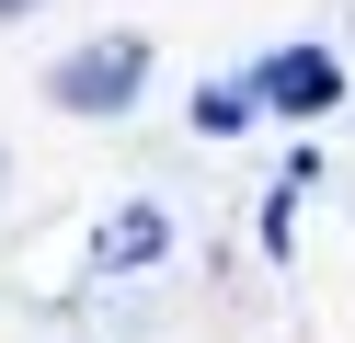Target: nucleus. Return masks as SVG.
Instances as JSON below:
<instances>
[{"instance_id":"nucleus-1","label":"nucleus","mask_w":355,"mask_h":343,"mask_svg":"<svg viewBox=\"0 0 355 343\" xmlns=\"http://www.w3.org/2000/svg\"><path fill=\"white\" fill-rule=\"evenodd\" d=\"M138 91H149V35H92V46H69V58L46 69L58 114H126Z\"/></svg>"},{"instance_id":"nucleus-2","label":"nucleus","mask_w":355,"mask_h":343,"mask_svg":"<svg viewBox=\"0 0 355 343\" xmlns=\"http://www.w3.org/2000/svg\"><path fill=\"white\" fill-rule=\"evenodd\" d=\"M252 80H263V103H275V114H332V103H344V69H332L321 46H275Z\"/></svg>"},{"instance_id":"nucleus-3","label":"nucleus","mask_w":355,"mask_h":343,"mask_svg":"<svg viewBox=\"0 0 355 343\" xmlns=\"http://www.w3.org/2000/svg\"><path fill=\"white\" fill-rule=\"evenodd\" d=\"M161 240H172L161 206H115V218H103V263H161Z\"/></svg>"},{"instance_id":"nucleus-4","label":"nucleus","mask_w":355,"mask_h":343,"mask_svg":"<svg viewBox=\"0 0 355 343\" xmlns=\"http://www.w3.org/2000/svg\"><path fill=\"white\" fill-rule=\"evenodd\" d=\"M252 114H263V80H207L195 91V137H241Z\"/></svg>"},{"instance_id":"nucleus-5","label":"nucleus","mask_w":355,"mask_h":343,"mask_svg":"<svg viewBox=\"0 0 355 343\" xmlns=\"http://www.w3.org/2000/svg\"><path fill=\"white\" fill-rule=\"evenodd\" d=\"M12 12H35V0H0V23H12Z\"/></svg>"}]
</instances>
